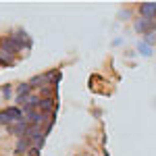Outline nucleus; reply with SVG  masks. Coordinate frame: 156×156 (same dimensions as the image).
Segmentation results:
<instances>
[{"label": "nucleus", "instance_id": "nucleus-14", "mask_svg": "<svg viewBox=\"0 0 156 156\" xmlns=\"http://www.w3.org/2000/svg\"><path fill=\"white\" fill-rule=\"evenodd\" d=\"M104 156H110V154H108V150H104Z\"/></svg>", "mask_w": 156, "mask_h": 156}, {"label": "nucleus", "instance_id": "nucleus-13", "mask_svg": "<svg viewBox=\"0 0 156 156\" xmlns=\"http://www.w3.org/2000/svg\"><path fill=\"white\" fill-rule=\"evenodd\" d=\"M27 154H29V156H42V154H40V148H36V146H31Z\"/></svg>", "mask_w": 156, "mask_h": 156}, {"label": "nucleus", "instance_id": "nucleus-1", "mask_svg": "<svg viewBox=\"0 0 156 156\" xmlns=\"http://www.w3.org/2000/svg\"><path fill=\"white\" fill-rule=\"evenodd\" d=\"M133 27H135V31L137 34H144V36H148V34H152V31H156V21H150V19H137L135 23H133Z\"/></svg>", "mask_w": 156, "mask_h": 156}, {"label": "nucleus", "instance_id": "nucleus-5", "mask_svg": "<svg viewBox=\"0 0 156 156\" xmlns=\"http://www.w3.org/2000/svg\"><path fill=\"white\" fill-rule=\"evenodd\" d=\"M31 92H34V87L27 83V81H25V83L21 81L19 87H17V98H29V96H31Z\"/></svg>", "mask_w": 156, "mask_h": 156}, {"label": "nucleus", "instance_id": "nucleus-6", "mask_svg": "<svg viewBox=\"0 0 156 156\" xmlns=\"http://www.w3.org/2000/svg\"><path fill=\"white\" fill-rule=\"evenodd\" d=\"M40 98H42V100H44V98H54V85L52 83L42 85V94H40Z\"/></svg>", "mask_w": 156, "mask_h": 156}, {"label": "nucleus", "instance_id": "nucleus-10", "mask_svg": "<svg viewBox=\"0 0 156 156\" xmlns=\"http://www.w3.org/2000/svg\"><path fill=\"white\" fill-rule=\"evenodd\" d=\"M11 87H12L11 83H4L2 87H0V92H2V96H4V98H11V94H12V90H11Z\"/></svg>", "mask_w": 156, "mask_h": 156}, {"label": "nucleus", "instance_id": "nucleus-2", "mask_svg": "<svg viewBox=\"0 0 156 156\" xmlns=\"http://www.w3.org/2000/svg\"><path fill=\"white\" fill-rule=\"evenodd\" d=\"M137 11H140V17H142V19L156 21V2H142Z\"/></svg>", "mask_w": 156, "mask_h": 156}, {"label": "nucleus", "instance_id": "nucleus-11", "mask_svg": "<svg viewBox=\"0 0 156 156\" xmlns=\"http://www.w3.org/2000/svg\"><path fill=\"white\" fill-rule=\"evenodd\" d=\"M137 48H140V52H144L146 56H150V54H152V48H150L148 44H144V42H140V44H137Z\"/></svg>", "mask_w": 156, "mask_h": 156}, {"label": "nucleus", "instance_id": "nucleus-7", "mask_svg": "<svg viewBox=\"0 0 156 156\" xmlns=\"http://www.w3.org/2000/svg\"><path fill=\"white\" fill-rule=\"evenodd\" d=\"M0 125H4V127H11V125H12L11 117H9V115H6V110H4V108H2V110H0Z\"/></svg>", "mask_w": 156, "mask_h": 156}, {"label": "nucleus", "instance_id": "nucleus-3", "mask_svg": "<svg viewBox=\"0 0 156 156\" xmlns=\"http://www.w3.org/2000/svg\"><path fill=\"white\" fill-rule=\"evenodd\" d=\"M34 144L31 137H17V144H15V156H25L29 152V148Z\"/></svg>", "mask_w": 156, "mask_h": 156}, {"label": "nucleus", "instance_id": "nucleus-12", "mask_svg": "<svg viewBox=\"0 0 156 156\" xmlns=\"http://www.w3.org/2000/svg\"><path fill=\"white\" fill-rule=\"evenodd\" d=\"M4 65H6V67H12L15 60H9V58H2V56H0V67H4Z\"/></svg>", "mask_w": 156, "mask_h": 156}, {"label": "nucleus", "instance_id": "nucleus-8", "mask_svg": "<svg viewBox=\"0 0 156 156\" xmlns=\"http://www.w3.org/2000/svg\"><path fill=\"white\" fill-rule=\"evenodd\" d=\"M44 81H46V77H44V75H36V77H31L27 83H29L31 87H34V90H36V85H42Z\"/></svg>", "mask_w": 156, "mask_h": 156}, {"label": "nucleus", "instance_id": "nucleus-4", "mask_svg": "<svg viewBox=\"0 0 156 156\" xmlns=\"http://www.w3.org/2000/svg\"><path fill=\"white\" fill-rule=\"evenodd\" d=\"M27 129H29V123L27 121H19V123H15V125H11L9 127V131L12 133V135H17V137H25V133H27Z\"/></svg>", "mask_w": 156, "mask_h": 156}, {"label": "nucleus", "instance_id": "nucleus-9", "mask_svg": "<svg viewBox=\"0 0 156 156\" xmlns=\"http://www.w3.org/2000/svg\"><path fill=\"white\" fill-rule=\"evenodd\" d=\"M144 44H148V46H152V44H156V31H152V34H148V36H144Z\"/></svg>", "mask_w": 156, "mask_h": 156}]
</instances>
